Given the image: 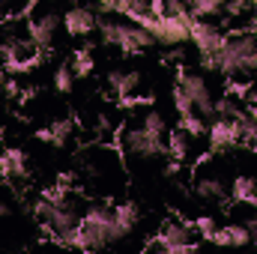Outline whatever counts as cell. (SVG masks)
<instances>
[{
    "instance_id": "6da1fadb",
    "label": "cell",
    "mask_w": 257,
    "mask_h": 254,
    "mask_svg": "<svg viewBox=\"0 0 257 254\" xmlns=\"http://www.w3.org/2000/svg\"><path fill=\"white\" fill-rule=\"evenodd\" d=\"M215 66L227 75L233 72H248L257 69V36L245 33V36H227L224 48L215 54Z\"/></svg>"
},
{
    "instance_id": "7a4b0ae2",
    "label": "cell",
    "mask_w": 257,
    "mask_h": 254,
    "mask_svg": "<svg viewBox=\"0 0 257 254\" xmlns=\"http://www.w3.org/2000/svg\"><path fill=\"white\" fill-rule=\"evenodd\" d=\"M81 227L87 233V248H105V245L123 239L117 230V221H114V209H108L102 203H93L81 215Z\"/></svg>"
},
{
    "instance_id": "3957f363",
    "label": "cell",
    "mask_w": 257,
    "mask_h": 254,
    "mask_svg": "<svg viewBox=\"0 0 257 254\" xmlns=\"http://www.w3.org/2000/svg\"><path fill=\"white\" fill-rule=\"evenodd\" d=\"M102 39L120 45L126 54H138L141 48L156 42V36L150 30H144L141 24H117V21H105L102 24Z\"/></svg>"
},
{
    "instance_id": "277c9868",
    "label": "cell",
    "mask_w": 257,
    "mask_h": 254,
    "mask_svg": "<svg viewBox=\"0 0 257 254\" xmlns=\"http://www.w3.org/2000/svg\"><path fill=\"white\" fill-rule=\"evenodd\" d=\"M36 212L45 221V230H51L54 236H60L78 224V212L66 200H42V203H36Z\"/></svg>"
},
{
    "instance_id": "5b68a950",
    "label": "cell",
    "mask_w": 257,
    "mask_h": 254,
    "mask_svg": "<svg viewBox=\"0 0 257 254\" xmlns=\"http://www.w3.org/2000/svg\"><path fill=\"white\" fill-rule=\"evenodd\" d=\"M123 147L126 153L138 156V159H156V156H168V144L156 135H150L147 129H126L123 132Z\"/></svg>"
},
{
    "instance_id": "8992f818",
    "label": "cell",
    "mask_w": 257,
    "mask_h": 254,
    "mask_svg": "<svg viewBox=\"0 0 257 254\" xmlns=\"http://www.w3.org/2000/svg\"><path fill=\"white\" fill-rule=\"evenodd\" d=\"M192 15H156V24H153V36L159 42H168V45H180L189 39L192 33Z\"/></svg>"
},
{
    "instance_id": "52a82bcc",
    "label": "cell",
    "mask_w": 257,
    "mask_h": 254,
    "mask_svg": "<svg viewBox=\"0 0 257 254\" xmlns=\"http://www.w3.org/2000/svg\"><path fill=\"white\" fill-rule=\"evenodd\" d=\"M180 87L189 93V99H192V105H194V114H200V117L215 114V102H212L209 87H206V81H203L200 75H194V72H183V75H180Z\"/></svg>"
},
{
    "instance_id": "ba28073f",
    "label": "cell",
    "mask_w": 257,
    "mask_h": 254,
    "mask_svg": "<svg viewBox=\"0 0 257 254\" xmlns=\"http://www.w3.org/2000/svg\"><path fill=\"white\" fill-rule=\"evenodd\" d=\"M156 248H162V251H168V254H183V251H192L194 248V242H192V230L186 227V224H165L162 227V236L153 242Z\"/></svg>"
},
{
    "instance_id": "9c48e42d",
    "label": "cell",
    "mask_w": 257,
    "mask_h": 254,
    "mask_svg": "<svg viewBox=\"0 0 257 254\" xmlns=\"http://www.w3.org/2000/svg\"><path fill=\"white\" fill-rule=\"evenodd\" d=\"M189 39H194V45H197L200 54H206V57H215V54L224 48V42H227V36H224L218 27L203 24V21H192V33H189Z\"/></svg>"
},
{
    "instance_id": "30bf717a",
    "label": "cell",
    "mask_w": 257,
    "mask_h": 254,
    "mask_svg": "<svg viewBox=\"0 0 257 254\" xmlns=\"http://www.w3.org/2000/svg\"><path fill=\"white\" fill-rule=\"evenodd\" d=\"M233 144H242V120H215L209 129V147L212 150H227Z\"/></svg>"
},
{
    "instance_id": "8fae6325",
    "label": "cell",
    "mask_w": 257,
    "mask_h": 254,
    "mask_svg": "<svg viewBox=\"0 0 257 254\" xmlns=\"http://www.w3.org/2000/svg\"><path fill=\"white\" fill-rule=\"evenodd\" d=\"M66 30L72 36H87L96 30V12L87 9V6H75L66 12Z\"/></svg>"
},
{
    "instance_id": "7c38bea8",
    "label": "cell",
    "mask_w": 257,
    "mask_h": 254,
    "mask_svg": "<svg viewBox=\"0 0 257 254\" xmlns=\"http://www.w3.org/2000/svg\"><path fill=\"white\" fill-rule=\"evenodd\" d=\"M54 33H57V15L45 12L39 21H30V42L36 48H48L54 42Z\"/></svg>"
},
{
    "instance_id": "4fadbf2b",
    "label": "cell",
    "mask_w": 257,
    "mask_h": 254,
    "mask_svg": "<svg viewBox=\"0 0 257 254\" xmlns=\"http://www.w3.org/2000/svg\"><path fill=\"white\" fill-rule=\"evenodd\" d=\"M0 174H3V180H24L27 177L24 153L21 150H3L0 153Z\"/></svg>"
},
{
    "instance_id": "5bb4252c",
    "label": "cell",
    "mask_w": 257,
    "mask_h": 254,
    "mask_svg": "<svg viewBox=\"0 0 257 254\" xmlns=\"http://www.w3.org/2000/svg\"><path fill=\"white\" fill-rule=\"evenodd\" d=\"M138 215H141V212H138V203H135V200H123V203L114 206V221H117L120 236H128V233L135 230Z\"/></svg>"
},
{
    "instance_id": "9a60e30c",
    "label": "cell",
    "mask_w": 257,
    "mask_h": 254,
    "mask_svg": "<svg viewBox=\"0 0 257 254\" xmlns=\"http://www.w3.org/2000/svg\"><path fill=\"white\" fill-rule=\"evenodd\" d=\"M138 84H141V75L138 72H111L108 75V87L117 93V96H123L128 102V96L138 90Z\"/></svg>"
},
{
    "instance_id": "2e32d148",
    "label": "cell",
    "mask_w": 257,
    "mask_h": 254,
    "mask_svg": "<svg viewBox=\"0 0 257 254\" xmlns=\"http://www.w3.org/2000/svg\"><path fill=\"white\" fill-rule=\"evenodd\" d=\"M233 200H236V203L254 206L257 203V180H248V177L233 180Z\"/></svg>"
},
{
    "instance_id": "e0dca14e",
    "label": "cell",
    "mask_w": 257,
    "mask_h": 254,
    "mask_svg": "<svg viewBox=\"0 0 257 254\" xmlns=\"http://www.w3.org/2000/svg\"><path fill=\"white\" fill-rule=\"evenodd\" d=\"M186 153H189V132L186 129H174L168 135V156L180 162V159H186Z\"/></svg>"
},
{
    "instance_id": "ac0fdd59",
    "label": "cell",
    "mask_w": 257,
    "mask_h": 254,
    "mask_svg": "<svg viewBox=\"0 0 257 254\" xmlns=\"http://www.w3.org/2000/svg\"><path fill=\"white\" fill-rule=\"evenodd\" d=\"M194 191L197 197H206V200H224V186L215 180V177H203L194 183Z\"/></svg>"
},
{
    "instance_id": "d6986e66",
    "label": "cell",
    "mask_w": 257,
    "mask_h": 254,
    "mask_svg": "<svg viewBox=\"0 0 257 254\" xmlns=\"http://www.w3.org/2000/svg\"><path fill=\"white\" fill-rule=\"evenodd\" d=\"M215 114H218L221 120H242V117H245V111L236 105V99H233V96L218 99V102H215Z\"/></svg>"
},
{
    "instance_id": "ffe728a7",
    "label": "cell",
    "mask_w": 257,
    "mask_h": 254,
    "mask_svg": "<svg viewBox=\"0 0 257 254\" xmlns=\"http://www.w3.org/2000/svg\"><path fill=\"white\" fill-rule=\"evenodd\" d=\"M141 126L147 129L150 135H156V138H165V132H168V126H165V117H162L159 111H147Z\"/></svg>"
},
{
    "instance_id": "44dd1931",
    "label": "cell",
    "mask_w": 257,
    "mask_h": 254,
    "mask_svg": "<svg viewBox=\"0 0 257 254\" xmlns=\"http://www.w3.org/2000/svg\"><path fill=\"white\" fill-rule=\"evenodd\" d=\"M227 0H192V15H221Z\"/></svg>"
},
{
    "instance_id": "7402d4cb",
    "label": "cell",
    "mask_w": 257,
    "mask_h": 254,
    "mask_svg": "<svg viewBox=\"0 0 257 254\" xmlns=\"http://www.w3.org/2000/svg\"><path fill=\"white\" fill-rule=\"evenodd\" d=\"M72 72L78 75V78H87L90 72H93V54L84 48V51H78L75 57H72Z\"/></svg>"
},
{
    "instance_id": "603a6c76",
    "label": "cell",
    "mask_w": 257,
    "mask_h": 254,
    "mask_svg": "<svg viewBox=\"0 0 257 254\" xmlns=\"http://www.w3.org/2000/svg\"><path fill=\"white\" fill-rule=\"evenodd\" d=\"M72 129H75V123L72 120H54L51 123V144H66L69 141V135H72Z\"/></svg>"
},
{
    "instance_id": "cb8c5ba5",
    "label": "cell",
    "mask_w": 257,
    "mask_h": 254,
    "mask_svg": "<svg viewBox=\"0 0 257 254\" xmlns=\"http://www.w3.org/2000/svg\"><path fill=\"white\" fill-rule=\"evenodd\" d=\"M224 230H227V236H230V245H248V242H251L248 224H230V227H224Z\"/></svg>"
},
{
    "instance_id": "d4e9b609",
    "label": "cell",
    "mask_w": 257,
    "mask_h": 254,
    "mask_svg": "<svg viewBox=\"0 0 257 254\" xmlns=\"http://www.w3.org/2000/svg\"><path fill=\"white\" fill-rule=\"evenodd\" d=\"M174 105H177V114H180V117H186V114H194L192 99H189V93H186L180 84L174 87Z\"/></svg>"
},
{
    "instance_id": "484cf974",
    "label": "cell",
    "mask_w": 257,
    "mask_h": 254,
    "mask_svg": "<svg viewBox=\"0 0 257 254\" xmlns=\"http://www.w3.org/2000/svg\"><path fill=\"white\" fill-rule=\"evenodd\" d=\"M72 81H75V72H72L69 66H60V69H57V75H54L57 90H60V93H69V90H72Z\"/></svg>"
},
{
    "instance_id": "4316f807",
    "label": "cell",
    "mask_w": 257,
    "mask_h": 254,
    "mask_svg": "<svg viewBox=\"0 0 257 254\" xmlns=\"http://www.w3.org/2000/svg\"><path fill=\"white\" fill-rule=\"evenodd\" d=\"M183 129H186L189 135H203V120H200L197 114H186V117H183Z\"/></svg>"
},
{
    "instance_id": "83f0119b",
    "label": "cell",
    "mask_w": 257,
    "mask_h": 254,
    "mask_svg": "<svg viewBox=\"0 0 257 254\" xmlns=\"http://www.w3.org/2000/svg\"><path fill=\"white\" fill-rule=\"evenodd\" d=\"M194 227H197V230H200V233H203V236L209 239V236H212V230H215V221L203 215V218H197V224H194Z\"/></svg>"
},
{
    "instance_id": "f1b7e54d",
    "label": "cell",
    "mask_w": 257,
    "mask_h": 254,
    "mask_svg": "<svg viewBox=\"0 0 257 254\" xmlns=\"http://www.w3.org/2000/svg\"><path fill=\"white\" fill-rule=\"evenodd\" d=\"M99 3H102L105 9H114V6H117V0H99Z\"/></svg>"
},
{
    "instance_id": "f546056e",
    "label": "cell",
    "mask_w": 257,
    "mask_h": 254,
    "mask_svg": "<svg viewBox=\"0 0 257 254\" xmlns=\"http://www.w3.org/2000/svg\"><path fill=\"white\" fill-rule=\"evenodd\" d=\"M248 144H251V147H257V135H254V138H251V141H248Z\"/></svg>"
},
{
    "instance_id": "4dcf8cb0",
    "label": "cell",
    "mask_w": 257,
    "mask_h": 254,
    "mask_svg": "<svg viewBox=\"0 0 257 254\" xmlns=\"http://www.w3.org/2000/svg\"><path fill=\"white\" fill-rule=\"evenodd\" d=\"M254 206H257V203H254Z\"/></svg>"
},
{
    "instance_id": "1f68e13d",
    "label": "cell",
    "mask_w": 257,
    "mask_h": 254,
    "mask_svg": "<svg viewBox=\"0 0 257 254\" xmlns=\"http://www.w3.org/2000/svg\"><path fill=\"white\" fill-rule=\"evenodd\" d=\"M254 3H257V0H254Z\"/></svg>"
}]
</instances>
